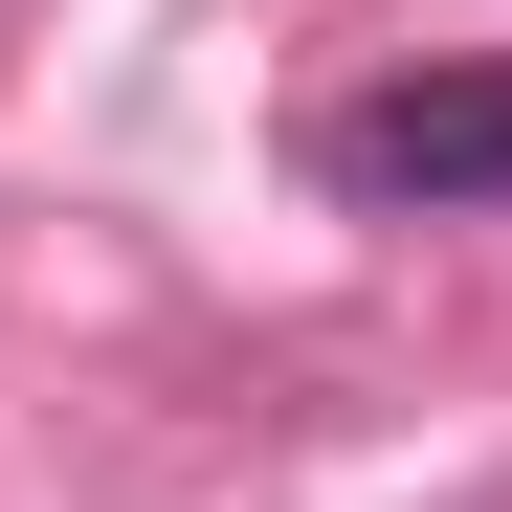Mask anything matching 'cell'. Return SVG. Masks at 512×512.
Masks as SVG:
<instances>
[{
	"mask_svg": "<svg viewBox=\"0 0 512 512\" xmlns=\"http://www.w3.org/2000/svg\"><path fill=\"white\" fill-rule=\"evenodd\" d=\"M312 156H334V201H423V223L512 201V67H401V90H357Z\"/></svg>",
	"mask_w": 512,
	"mask_h": 512,
	"instance_id": "obj_1",
	"label": "cell"
}]
</instances>
